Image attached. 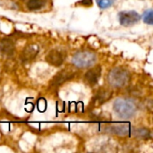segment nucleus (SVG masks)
<instances>
[{
	"label": "nucleus",
	"mask_w": 153,
	"mask_h": 153,
	"mask_svg": "<svg viewBox=\"0 0 153 153\" xmlns=\"http://www.w3.org/2000/svg\"><path fill=\"white\" fill-rule=\"evenodd\" d=\"M115 113L123 119L132 118L137 112L136 104L130 99L119 98L114 102Z\"/></svg>",
	"instance_id": "1"
},
{
	"label": "nucleus",
	"mask_w": 153,
	"mask_h": 153,
	"mask_svg": "<svg viewBox=\"0 0 153 153\" xmlns=\"http://www.w3.org/2000/svg\"><path fill=\"white\" fill-rule=\"evenodd\" d=\"M131 79L130 73L126 68L116 67L112 69L108 76L109 84L115 88H120L126 85Z\"/></svg>",
	"instance_id": "2"
},
{
	"label": "nucleus",
	"mask_w": 153,
	"mask_h": 153,
	"mask_svg": "<svg viewBox=\"0 0 153 153\" xmlns=\"http://www.w3.org/2000/svg\"><path fill=\"white\" fill-rule=\"evenodd\" d=\"M97 61V56L89 50H82L75 53L72 58L73 64L79 68H88L92 66Z\"/></svg>",
	"instance_id": "3"
},
{
	"label": "nucleus",
	"mask_w": 153,
	"mask_h": 153,
	"mask_svg": "<svg viewBox=\"0 0 153 153\" xmlns=\"http://www.w3.org/2000/svg\"><path fill=\"white\" fill-rule=\"evenodd\" d=\"M141 19L140 14L135 11H123L118 14V20L121 25L129 27L137 23Z\"/></svg>",
	"instance_id": "4"
},
{
	"label": "nucleus",
	"mask_w": 153,
	"mask_h": 153,
	"mask_svg": "<svg viewBox=\"0 0 153 153\" xmlns=\"http://www.w3.org/2000/svg\"><path fill=\"white\" fill-rule=\"evenodd\" d=\"M46 61L54 66H60L64 60H65V55L61 50L58 49H52L50 50L48 55L45 57Z\"/></svg>",
	"instance_id": "5"
},
{
	"label": "nucleus",
	"mask_w": 153,
	"mask_h": 153,
	"mask_svg": "<svg viewBox=\"0 0 153 153\" xmlns=\"http://www.w3.org/2000/svg\"><path fill=\"white\" fill-rule=\"evenodd\" d=\"M74 75H75V73L74 71H72L70 69H64L55 75V77L51 81V84L53 86L61 85L64 82H65L66 81L72 79Z\"/></svg>",
	"instance_id": "6"
},
{
	"label": "nucleus",
	"mask_w": 153,
	"mask_h": 153,
	"mask_svg": "<svg viewBox=\"0 0 153 153\" xmlns=\"http://www.w3.org/2000/svg\"><path fill=\"white\" fill-rule=\"evenodd\" d=\"M39 47L35 44L32 45H28L21 53L20 58L22 62H30L35 58L37 54L39 53Z\"/></svg>",
	"instance_id": "7"
},
{
	"label": "nucleus",
	"mask_w": 153,
	"mask_h": 153,
	"mask_svg": "<svg viewBox=\"0 0 153 153\" xmlns=\"http://www.w3.org/2000/svg\"><path fill=\"white\" fill-rule=\"evenodd\" d=\"M101 74V67L100 65H97L95 67L91 68L84 76V80L85 82L90 84V85H94L98 82L100 77Z\"/></svg>",
	"instance_id": "8"
},
{
	"label": "nucleus",
	"mask_w": 153,
	"mask_h": 153,
	"mask_svg": "<svg viewBox=\"0 0 153 153\" xmlns=\"http://www.w3.org/2000/svg\"><path fill=\"white\" fill-rule=\"evenodd\" d=\"M111 97H112V91H108V90H100L95 95L92 100V103L94 106H100L105 103L106 101H108L109 99H111Z\"/></svg>",
	"instance_id": "9"
},
{
	"label": "nucleus",
	"mask_w": 153,
	"mask_h": 153,
	"mask_svg": "<svg viewBox=\"0 0 153 153\" xmlns=\"http://www.w3.org/2000/svg\"><path fill=\"white\" fill-rule=\"evenodd\" d=\"M14 43L10 39H2L0 40V52L5 56H12L14 52Z\"/></svg>",
	"instance_id": "10"
},
{
	"label": "nucleus",
	"mask_w": 153,
	"mask_h": 153,
	"mask_svg": "<svg viewBox=\"0 0 153 153\" xmlns=\"http://www.w3.org/2000/svg\"><path fill=\"white\" fill-rule=\"evenodd\" d=\"M47 4V0H29L27 2V8L30 11H36L43 8Z\"/></svg>",
	"instance_id": "11"
},
{
	"label": "nucleus",
	"mask_w": 153,
	"mask_h": 153,
	"mask_svg": "<svg viewBox=\"0 0 153 153\" xmlns=\"http://www.w3.org/2000/svg\"><path fill=\"white\" fill-rule=\"evenodd\" d=\"M115 1L116 0H96V3L100 9L104 10L111 7L114 4Z\"/></svg>",
	"instance_id": "12"
},
{
	"label": "nucleus",
	"mask_w": 153,
	"mask_h": 153,
	"mask_svg": "<svg viewBox=\"0 0 153 153\" xmlns=\"http://www.w3.org/2000/svg\"><path fill=\"white\" fill-rule=\"evenodd\" d=\"M109 130H110L111 133H114V134H121V135L126 134L127 132H128L127 127L126 126H113V127H110Z\"/></svg>",
	"instance_id": "13"
},
{
	"label": "nucleus",
	"mask_w": 153,
	"mask_h": 153,
	"mask_svg": "<svg viewBox=\"0 0 153 153\" xmlns=\"http://www.w3.org/2000/svg\"><path fill=\"white\" fill-rule=\"evenodd\" d=\"M143 22H144L145 23L150 24V25H152V23H153L152 10V9L147 10V11L143 13Z\"/></svg>",
	"instance_id": "14"
},
{
	"label": "nucleus",
	"mask_w": 153,
	"mask_h": 153,
	"mask_svg": "<svg viewBox=\"0 0 153 153\" xmlns=\"http://www.w3.org/2000/svg\"><path fill=\"white\" fill-rule=\"evenodd\" d=\"M135 135L139 138H142V139H148L151 136V133L148 129L142 128V129H139L135 132Z\"/></svg>",
	"instance_id": "15"
},
{
	"label": "nucleus",
	"mask_w": 153,
	"mask_h": 153,
	"mask_svg": "<svg viewBox=\"0 0 153 153\" xmlns=\"http://www.w3.org/2000/svg\"><path fill=\"white\" fill-rule=\"evenodd\" d=\"M80 4L83 6H91L92 4V0H82Z\"/></svg>",
	"instance_id": "16"
}]
</instances>
